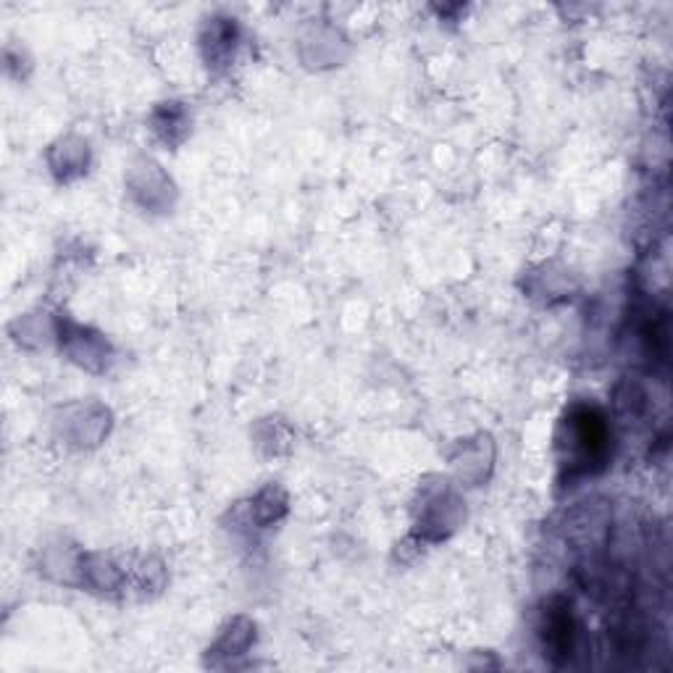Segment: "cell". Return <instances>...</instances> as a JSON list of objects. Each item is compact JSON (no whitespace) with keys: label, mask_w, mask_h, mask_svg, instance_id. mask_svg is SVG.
Instances as JSON below:
<instances>
[{"label":"cell","mask_w":673,"mask_h":673,"mask_svg":"<svg viewBox=\"0 0 673 673\" xmlns=\"http://www.w3.org/2000/svg\"><path fill=\"white\" fill-rule=\"evenodd\" d=\"M569 450L578 452L582 450V461L584 463H600L606 458L608 450V429L606 421L597 411H576L574 416L569 419Z\"/></svg>","instance_id":"obj_1"},{"label":"cell","mask_w":673,"mask_h":673,"mask_svg":"<svg viewBox=\"0 0 673 673\" xmlns=\"http://www.w3.org/2000/svg\"><path fill=\"white\" fill-rule=\"evenodd\" d=\"M545 645L547 650H550V656L571 658V650H574V619H571L565 606L552 608L550 613H547Z\"/></svg>","instance_id":"obj_2"}]
</instances>
